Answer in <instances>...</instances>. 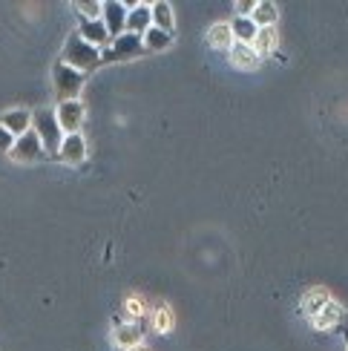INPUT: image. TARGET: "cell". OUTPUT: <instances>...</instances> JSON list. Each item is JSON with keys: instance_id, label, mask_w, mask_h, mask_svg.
I'll return each mask as SVG.
<instances>
[{"instance_id": "14", "label": "cell", "mask_w": 348, "mask_h": 351, "mask_svg": "<svg viewBox=\"0 0 348 351\" xmlns=\"http://www.w3.org/2000/svg\"><path fill=\"white\" fill-rule=\"evenodd\" d=\"M328 302H331V294L325 288H311V291H306V297H302V314L308 319H314Z\"/></svg>"}, {"instance_id": "1", "label": "cell", "mask_w": 348, "mask_h": 351, "mask_svg": "<svg viewBox=\"0 0 348 351\" xmlns=\"http://www.w3.org/2000/svg\"><path fill=\"white\" fill-rule=\"evenodd\" d=\"M32 130L38 133L43 150H47L49 156H58V150H61V141H64V130H61V124H58L55 110H49V107L35 110L32 112Z\"/></svg>"}, {"instance_id": "17", "label": "cell", "mask_w": 348, "mask_h": 351, "mask_svg": "<svg viewBox=\"0 0 348 351\" xmlns=\"http://www.w3.org/2000/svg\"><path fill=\"white\" fill-rule=\"evenodd\" d=\"M279 47V32H277V26H265V29H259L256 32V40H253V49L259 58H265V55H273Z\"/></svg>"}, {"instance_id": "12", "label": "cell", "mask_w": 348, "mask_h": 351, "mask_svg": "<svg viewBox=\"0 0 348 351\" xmlns=\"http://www.w3.org/2000/svg\"><path fill=\"white\" fill-rule=\"evenodd\" d=\"M227 58H230V64H234L236 69H248V72L262 64V58L256 55V49L251 47V43H234L230 52H227Z\"/></svg>"}, {"instance_id": "24", "label": "cell", "mask_w": 348, "mask_h": 351, "mask_svg": "<svg viewBox=\"0 0 348 351\" xmlns=\"http://www.w3.org/2000/svg\"><path fill=\"white\" fill-rule=\"evenodd\" d=\"M124 314H127V323H136V326H138V319L144 317V302H141L138 297H127Z\"/></svg>"}, {"instance_id": "11", "label": "cell", "mask_w": 348, "mask_h": 351, "mask_svg": "<svg viewBox=\"0 0 348 351\" xmlns=\"http://www.w3.org/2000/svg\"><path fill=\"white\" fill-rule=\"evenodd\" d=\"M0 127H6L14 138H21L32 130V112L29 110H6L0 115Z\"/></svg>"}, {"instance_id": "15", "label": "cell", "mask_w": 348, "mask_h": 351, "mask_svg": "<svg viewBox=\"0 0 348 351\" xmlns=\"http://www.w3.org/2000/svg\"><path fill=\"white\" fill-rule=\"evenodd\" d=\"M153 26L162 29V32H167V35L176 32V12H173V6L167 3V0L153 3Z\"/></svg>"}, {"instance_id": "20", "label": "cell", "mask_w": 348, "mask_h": 351, "mask_svg": "<svg viewBox=\"0 0 348 351\" xmlns=\"http://www.w3.org/2000/svg\"><path fill=\"white\" fill-rule=\"evenodd\" d=\"M230 32H234V40L236 43H251V47H253L259 26L251 18H234V21H230Z\"/></svg>"}, {"instance_id": "19", "label": "cell", "mask_w": 348, "mask_h": 351, "mask_svg": "<svg viewBox=\"0 0 348 351\" xmlns=\"http://www.w3.org/2000/svg\"><path fill=\"white\" fill-rule=\"evenodd\" d=\"M340 317H343V308H340V302H334L331 300L325 308L316 314L314 319H311V326L316 328V331H328V328H334L337 323H340Z\"/></svg>"}, {"instance_id": "21", "label": "cell", "mask_w": 348, "mask_h": 351, "mask_svg": "<svg viewBox=\"0 0 348 351\" xmlns=\"http://www.w3.org/2000/svg\"><path fill=\"white\" fill-rule=\"evenodd\" d=\"M141 43H144V49H150V52H162L173 43V35H167V32H162V29L153 26V29H147V32L141 35Z\"/></svg>"}, {"instance_id": "18", "label": "cell", "mask_w": 348, "mask_h": 351, "mask_svg": "<svg viewBox=\"0 0 348 351\" xmlns=\"http://www.w3.org/2000/svg\"><path fill=\"white\" fill-rule=\"evenodd\" d=\"M251 21L259 26V29H265V26H277L279 21V9L273 0H256V9L251 14Z\"/></svg>"}, {"instance_id": "9", "label": "cell", "mask_w": 348, "mask_h": 351, "mask_svg": "<svg viewBox=\"0 0 348 351\" xmlns=\"http://www.w3.org/2000/svg\"><path fill=\"white\" fill-rule=\"evenodd\" d=\"M58 158L66 162V165H84V158H86V138L81 133L64 136L61 150H58Z\"/></svg>"}, {"instance_id": "27", "label": "cell", "mask_w": 348, "mask_h": 351, "mask_svg": "<svg viewBox=\"0 0 348 351\" xmlns=\"http://www.w3.org/2000/svg\"><path fill=\"white\" fill-rule=\"evenodd\" d=\"M129 351H147V348H144V346H136V348H129Z\"/></svg>"}, {"instance_id": "8", "label": "cell", "mask_w": 348, "mask_h": 351, "mask_svg": "<svg viewBox=\"0 0 348 351\" xmlns=\"http://www.w3.org/2000/svg\"><path fill=\"white\" fill-rule=\"evenodd\" d=\"M147 29H153V6L150 3H127V32L129 35H144Z\"/></svg>"}, {"instance_id": "26", "label": "cell", "mask_w": 348, "mask_h": 351, "mask_svg": "<svg viewBox=\"0 0 348 351\" xmlns=\"http://www.w3.org/2000/svg\"><path fill=\"white\" fill-rule=\"evenodd\" d=\"M12 147H14V136L9 133L6 127H0V153H6V156H9Z\"/></svg>"}, {"instance_id": "6", "label": "cell", "mask_w": 348, "mask_h": 351, "mask_svg": "<svg viewBox=\"0 0 348 351\" xmlns=\"http://www.w3.org/2000/svg\"><path fill=\"white\" fill-rule=\"evenodd\" d=\"M43 156H47V150H43V144H40V138H38L35 130H29L26 136L14 138V147L9 150L12 162H23V165L38 162V158H43Z\"/></svg>"}, {"instance_id": "16", "label": "cell", "mask_w": 348, "mask_h": 351, "mask_svg": "<svg viewBox=\"0 0 348 351\" xmlns=\"http://www.w3.org/2000/svg\"><path fill=\"white\" fill-rule=\"evenodd\" d=\"M208 43L216 49V52H230V47H234V32H230V23H213L210 32H208Z\"/></svg>"}, {"instance_id": "25", "label": "cell", "mask_w": 348, "mask_h": 351, "mask_svg": "<svg viewBox=\"0 0 348 351\" xmlns=\"http://www.w3.org/2000/svg\"><path fill=\"white\" fill-rule=\"evenodd\" d=\"M234 9H236V18H251L256 9V0H236Z\"/></svg>"}, {"instance_id": "7", "label": "cell", "mask_w": 348, "mask_h": 351, "mask_svg": "<svg viewBox=\"0 0 348 351\" xmlns=\"http://www.w3.org/2000/svg\"><path fill=\"white\" fill-rule=\"evenodd\" d=\"M101 21H104L110 38H119L127 32V3L121 0H107L104 12H101Z\"/></svg>"}, {"instance_id": "22", "label": "cell", "mask_w": 348, "mask_h": 351, "mask_svg": "<svg viewBox=\"0 0 348 351\" xmlns=\"http://www.w3.org/2000/svg\"><path fill=\"white\" fill-rule=\"evenodd\" d=\"M173 328V311L167 308V305H162V308L153 311V331L156 334H167Z\"/></svg>"}, {"instance_id": "3", "label": "cell", "mask_w": 348, "mask_h": 351, "mask_svg": "<svg viewBox=\"0 0 348 351\" xmlns=\"http://www.w3.org/2000/svg\"><path fill=\"white\" fill-rule=\"evenodd\" d=\"M84 81H86L84 72L66 66L64 61H58L52 66V86H55L58 104H61V101H78V95L84 90Z\"/></svg>"}, {"instance_id": "5", "label": "cell", "mask_w": 348, "mask_h": 351, "mask_svg": "<svg viewBox=\"0 0 348 351\" xmlns=\"http://www.w3.org/2000/svg\"><path fill=\"white\" fill-rule=\"evenodd\" d=\"M55 115H58V124H61L64 136H72V133H81L84 119H86V107H84V101H61V104L55 107Z\"/></svg>"}, {"instance_id": "2", "label": "cell", "mask_w": 348, "mask_h": 351, "mask_svg": "<svg viewBox=\"0 0 348 351\" xmlns=\"http://www.w3.org/2000/svg\"><path fill=\"white\" fill-rule=\"evenodd\" d=\"M61 61H64L66 66H72V69H78V72H90V69L101 66V49L90 47V43H86V40L75 32V35H69Z\"/></svg>"}, {"instance_id": "13", "label": "cell", "mask_w": 348, "mask_h": 351, "mask_svg": "<svg viewBox=\"0 0 348 351\" xmlns=\"http://www.w3.org/2000/svg\"><path fill=\"white\" fill-rule=\"evenodd\" d=\"M141 340H144V331L136 323H119L115 331H112V343L119 348H124V351L141 346Z\"/></svg>"}, {"instance_id": "4", "label": "cell", "mask_w": 348, "mask_h": 351, "mask_svg": "<svg viewBox=\"0 0 348 351\" xmlns=\"http://www.w3.org/2000/svg\"><path fill=\"white\" fill-rule=\"evenodd\" d=\"M144 52V43L138 35H119L112 38V47L101 52V64H112V61H129V58H138Z\"/></svg>"}, {"instance_id": "23", "label": "cell", "mask_w": 348, "mask_h": 351, "mask_svg": "<svg viewBox=\"0 0 348 351\" xmlns=\"http://www.w3.org/2000/svg\"><path fill=\"white\" fill-rule=\"evenodd\" d=\"M75 9H78V18H84V21H101L104 3H98V0H86V3H75Z\"/></svg>"}, {"instance_id": "10", "label": "cell", "mask_w": 348, "mask_h": 351, "mask_svg": "<svg viewBox=\"0 0 348 351\" xmlns=\"http://www.w3.org/2000/svg\"><path fill=\"white\" fill-rule=\"evenodd\" d=\"M78 35H81L86 43H90V47H95V49H101V52H104V47L112 40L110 32H107V26H104V21H84V18H81Z\"/></svg>"}]
</instances>
